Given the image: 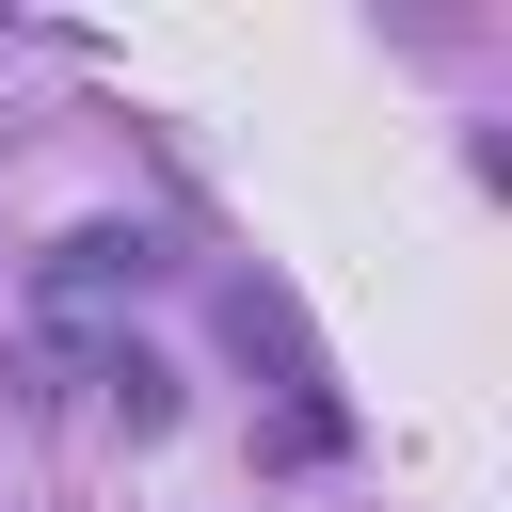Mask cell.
<instances>
[{"instance_id": "1", "label": "cell", "mask_w": 512, "mask_h": 512, "mask_svg": "<svg viewBox=\"0 0 512 512\" xmlns=\"http://www.w3.org/2000/svg\"><path fill=\"white\" fill-rule=\"evenodd\" d=\"M144 272H160V240H144V224H64V240L32 256V288H48V304H112V288H144Z\"/></svg>"}, {"instance_id": "2", "label": "cell", "mask_w": 512, "mask_h": 512, "mask_svg": "<svg viewBox=\"0 0 512 512\" xmlns=\"http://www.w3.org/2000/svg\"><path fill=\"white\" fill-rule=\"evenodd\" d=\"M96 384H112V416H128V432H160V416H176V368H160V352H112Z\"/></svg>"}]
</instances>
